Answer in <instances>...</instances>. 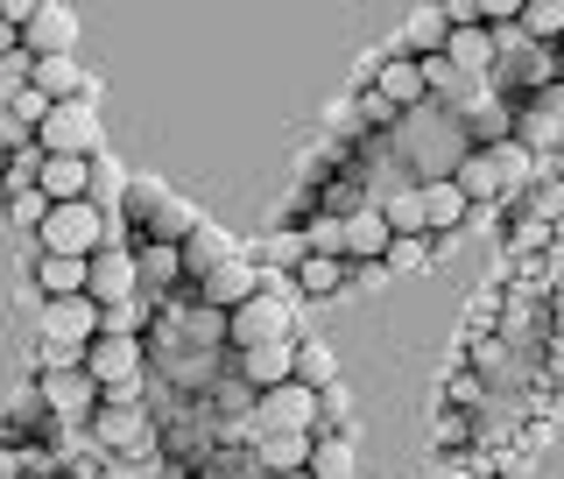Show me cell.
<instances>
[{"instance_id": "6da1fadb", "label": "cell", "mask_w": 564, "mask_h": 479, "mask_svg": "<svg viewBox=\"0 0 564 479\" xmlns=\"http://www.w3.org/2000/svg\"><path fill=\"white\" fill-rule=\"evenodd\" d=\"M296 290H290V275H282V290H269L261 282L254 296H247L240 311H226V346H240V352H254V346H275V339H296Z\"/></svg>"}, {"instance_id": "7a4b0ae2", "label": "cell", "mask_w": 564, "mask_h": 479, "mask_svg": "<svg viewBox=\"0 0 564 479\" xmlns=\"http://www.w3.org/2000/svg\"><path fill=\"white\" fill-rule=\"evenodd\" d=\"M529 163H536V155H522L516 141H494V149H466V155H458V170H452V190H458L466 205L501 198V190H516L522 176H529Z\"/></svg>"}, {"instance_id": "3957f363", "label": "cell", "mask_w": 564, "mask_h": 479, "mask_svg": "<svg viewBox=\"0 0 564 479\" xmlns=\"http://www.w3.org/2000/svg\"><path fill=\"white\" fill-rule=\"evenodd\" d=\"M106 211H93V205H50L43 211V226H35V254H64V261H93L99 247H106Z\"/></svg>"}, {"instance_id": "277c9868", "label": "cell", "mask_w": 564, "mask_h": 479, "mask_svg": "<svg viewBox=\"0 0 564 479\" xmlns=\"http://www.w3.org/2000/svg\"><path fill=\"white\" fill-rule=\"evenodd\" d=\"M29 141H35L43 155H78V163H85V155H99V106H93V92L50 106L43 128H35Z\"/></svg>"}, {"instance_id": "5b68a950", "label": "cell", "mask_w": 564, "mask_h": 479, "mask_svg": "<svg viewBox=\"0 0 564 479\" xmlns=\"http://www.w3.org/2000/svg\"><path fill=\"white\" fill-rule=\"evenodd\" d=\"M85 431H93V445L106 458H149L155 451V423L141 416V402H99Z\"/></svg>"}, {"instance_id": "8992f818", "label": "cell", "mask_w": 564, "mask_h": 479, "mask_svg": "<svg viewBox=\"0 0 564 479\" xmlns=\"http://www.w3.org/2000/svg\"><path fill=\"white\" fill-rule=\"evenodd\" d=\"M254 423H261V437H269V431L311 437V431H317V388H296V381L261 388V395H254Z\"/></svg>"}, {"instance_id": "52a82bcc", "label": "cell", "mask_w": 564, "mask_h": 479, "mask_svg": "<svg viewBox=\"0 0 564 479\" xmlns=\"http://www.w3.org/2000/svg\"><path fill=\"white\" fill-rule=\"evenodd\" d=\"M22 57H70V43H78V8H22Z\"/></svg>"}, {"instance_id": "ba28073f", "label": "cell", "mask_w": 564, "mask_h": 479, "mask_svg": "<svg viewBox=\"0 0 564 479\" xmlns=\"http://www.w3.org/2000/svg\"><path fill=\"white\" fill-rule=\"evenodd\" d=\"M128 296H141V282H134V254H128V247H99V254L85 261V304L113 311V304H128Z\"/></svg>"}, {"instance_id": "9c48e42d", "label": "cell", "mask_w": 564, "mask_h": 479, "mask_svg": "<svg viewBox=\"0 0 564 479\" xmlns=\"http://www.w3.org/2000/svg\"><path fill=\"white\" fill-rule=\"evenodd\" d=\"M85 339H99V304H85V296H50L43 304V346L85 352Z\"/></svg>"}, {"instance_id": "30bf717a", "label": "cell", "mask_w": 564, "mask_h": 479, "mask_svg": "<svg viewBox=\"0 0 564 479\" xmlns=\"http://www.w3.org/2000/svg\"><path fill=\"white\" fill-rule=\"evenodd\" d=\"M35 395H43V410L57 423H93V410H99V388L85 381L78 367H50V374L35 381Z\"/></svg>"}, {"instance_id": "8fae6325", "label": "cell", "mask_w": 564, "mask_h": 479, "mask_svg": "<svg viewBox=\"0 0 564 479\" xmlns=\"http://www.w3.org/2000/svg\"><path fill=\"white\" fill-rule=\"evenodd\" d=\"M375 99L388 106V113H416V106H431V99H423V70L410 57H388L375 70Z\"/></svg>"}, {"instance_id": "7c38bea8", "label": "cell", "mask_w": 564, "mask_h": 479, "mask_svg": "<svg viewBox=\"0 0 564 479\" xmlns=\"http://www.w3.org/2000/svg\"><path fill=\"white\" fill-rule=\"evenodd\" d=\"M416 211H423V240H431V233H458V226L473 219V205L452 190V176H445V184H416Z\"/></svg>"}, {"instance_id": "4fadbf2b", "label": "cell", "mask_w": 564, "mask_h": 479, "mask_svg": "<svg viewBox=\"0 0 564 479\" xmlns=\"http://www.w3.org/2000/svg\"><path fill=\"white\" fill-rule=\"evenodd\" d=\"M254 290H261V269H254V261H219V269L205 275V311H240Z\"/></svg>"}, {"instance_id": "5bb4252c", "label": "cell", "mask_w": 564, "mask_h": 479, "mask_svg": "<svg viewBox=\"0 0 564 479\" xmlns=\"http://www.w3.org/2000/svg\"><path fill=\"white\" fill-rule=\"evenodd\" d=\"M43 155V149H35ZM35 198L43 205H78L85 198V163L78 155H43V170H35Z\"/></svg>"}, {"instance_id": "9a60e30c", "label": "cell", "mask_w": 564, "mask_h": 479, "mask_svg": "<svg viewBox=\"0 0 564 479\" xmlns=\"http://www.w3.org/2000/svg\"><path fill=\"white\" fill-rule=\"evenodd\" d=\"M29 92H43L50 106H64V99H85L93 85L78 78V64H70V57H29Z\"/></svg>"}, {"instance_id": "2e32d148", "label": "cell", "mask_w": 564, "mask_h": 479, "mask_svg": "<svg viewBox=\"0 0 564 479\" xmlns=\"http://www.w3.org/2000/svg\"><path fill=\"white\" fill-rule=\"evenodd\" d=\"M311 479H360V458H352V437L346 431H317L311 437V458H304Z\"/></svg>"}, {"instance_id": "e0dca14e", "label": "cell", "mask_w": 564, "mask_h": 479, "mask_svg": "<svg viewBox=\"0 0 564 479\" xmlns=\"http://www.w3.org/2000/svg\"><path fill=\"white\" fill-rule=\"evenodd\" d=\"M290 346L296 339H275V346H254V352H240V388H282L290 381Z\"/></svg>"}, {"instance_id": "ac0fdd59", "label": "cell", "mask_w": 564, "mask_h": 479, "mask_svg": "<svg viewBox=\"0 0 564 479\" xmlns=\"http://www.w3.org/2000/svg\"><path fill=\"white\" fill-rule=\"evenodd\" d=\"M128 254H134V282H141V290H163V282L184 275V247L149 240V247H128Z\"/></svg>"}, {"instance_id": "d6986e66", "label": "cell", "mask_w": 564, "mask_h": 479, "mask_svg": "<svg viewBox=\"0 0 564 479\" xmlns=\"http://www.w3.org/2000/svg\"><path fill=\"white\" fill-rule=\"evenodd\" d=\"M437 50H445V14L437 8H416L410 22H402V43H395V57H437Z\"/></svg>"}, {"instance_id": "ffe728a7", "label": "cell", "mask_w": 564, "mask_h": 479, "mask_svg": "<svg viewBox=\"0 0 564 479\" xmlns=\"http://www.w3.org/2000/svg\"><path fill=\"white\" fill-rule=\"evenodd\" d=\"M516 29H522V43L551 50L557 35H564V0H522V8H516Z\"/></svg>"}, {"instance_id": "44dd1931", "label": "cell", "mask_w": 564, "mask_h": 479, "mask_svg": "<svg viewBox=\"0 0 564 479\" xmlns=\"http://www.w3.org/2000/svg\"><path fill=\"white\" fill-rule=\"evenodd\" d=\"M35 290L50 296H85V261H64V254H35Z\"/></svg>"}, {"instance_id": "7402d4cb", "label": "cell", "mask_w": 564, "mask_h": 479, "mask_svg": "<svg viewBox=\"0 0 564 479\" xmlns=\"http://www.w3.org/2000/svg\"><path fill=\"white\" fill-rule=\"evenodd\" d=\"M290 290L296 296H339L346 290V261H317V254H304L290 269Z\"/></svg>"}, {"instance_id": "603a6c76", "label": "cell", "mask_w": 564, "mask_h": 479, "mask_svg": "<svg viewBox=\"0 0 564 479\" xmlns=\"http://www.w3.org/2000/svg\"><path fill=\"white\" fill-rule=\"evenodd\" d=\"M304 458H311V437H296V431H269V437H261V466H269V472H304Z\"/></svg>"}, {"instance_id": "cb8c5ba5", "label": "cell", "mask_w": 564, "mask_h": 479, "mask_svg": "<svg viewBox=\"0 0 564 479\" xmlns=\"http://www.w3.org/2000/svg\"><path fill=\"white\" fill-rule=\"evenodd\" d=\"M296 261H304V233H282V226H275V233L261 240V261H254V269L261 275H290Z\"/></svg>"}, {"instance_id": "d4e9b609", "label": "cell", "mask_w": 564, "mask_h": 479, "mask_svg": "<svg viewBox=\"0 0 564 479\" xmlns=\"http://www.w3.org/2000/svg\"><path fill=\"white\" fill-rule=\"evenodd\" d=\"M423 261H431V240H388L381 275H423Z\"/></svg>"}, {"instance_id": "484cf974", "label": "cell", "mask_w": 564, "mask_h": 479, "mask_svg": "<svg viewBox=\"0 0 564 479\" xmlns=\"http://www.w3.org/2000/svg\"><path fill=\"white\" fill-rule=\"evenodd\" d=\"M304 254H317V261H339V211H317V219L304 226Z\"/></svg>"}, {"instance_id": "4316f807", "label": "cell", "mask_w": 564, "mask_h": 479, "mask_svg": "<svg viewBox=\"0 0 564 479\" xmlns=\"http://www.w3.org/2000/svg\"><path fill=\"white\" fill-rule=\"evenodd\" d=\"M35 170H43V155H35V141H29V149L8 155V170H0V190H14V198H22V190H35Z\"/></svg>"}, {"instance_id": "83f0119b", "label": "cell", "mask_w": 564, "mask_h": 479, "mask_svg": "<svg viewBox=\"0 0 564 479\" xmlns=\"http://www.w3.org/2000/svg\"><path fill=\"white\" fill-rule=\"evenodd\" d=\"M43 113H50V99L22 85V92H14V128H22V134H35V128H43Z\"/></svg>"}, {"instance_id": "f1b7e54d", "label": "cell", "mask_w": 564, "mask_h": 479, "mask_svg": "<svg viewBox=\"0 0 564 479\" xmlns=\"http://www.w3.org/2000/svg\"><path fill=\"white\" fill-rule=\"evenodd\" d=\"M43 198H35V190H22V198H14V226H29V233H35V226H43Z\"/></svg>"}, {"instance_id": "f546056e", "label": "cell", "mask_w": 564, "mask_h": 479, "mask_svg": "<svg viewBox=\"0 0 564 479\" xmlns=\"http://www.w3.org/2000/svg\"><path fill=\"white\" fill-rule=\"evenodd\" d=\"M275 479H311V472H275Z\"/></svg>"}, {"instance_id": "4dcf8cb0", "label": "cell", "mask_w": 564, "mask_h": 479, "mask_svg": "<svg viewBox=\"0 0 564 479\" xmlns=\"http://www.w3.org/2000/svg\"><path fill=\"white\" fill-rule=\"evenodd\" d=\"M50 479H78V472H50Z\"/></svg>"}]
</instances>
